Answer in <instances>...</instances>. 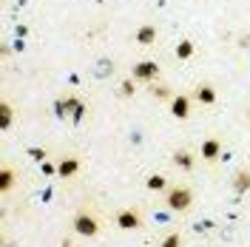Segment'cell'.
I'll return each instance as SVG.
<instances>
[{"mask_svg": "<svg viewBox=\"0 0 250 247\" xmlns=\"http://www.w3.org/2000/svg\"><path fill=\"white\" fill-rule=\"evenodd\" d=\"M120 94H123L125 100H128V97H134V94H137V80H134V77L123 80V82H120Z\"/></svg>", "mask_w": 250, "mask_h": 247, "instance_id": "2e32d148", "label": "cell"}, {"mask_svg": "<svg viewBox=\"0 0 250 247\" xmlns=\"http://www.w3.org/2000/svg\"><path fill=\"white\" fill-rule=\"evenodd\" d=\"M151 94H154L156 100H171V97H173L168 85H156V82H151Z\"/></svg>", "mask_w": 250, "mask_h": 247, "instance_id": "e0dca14e", "label": "cell"}, {"mask_svg": "<svg viewBox=\"0 0 250 247\" xmlns=\"http://www.w3.org/2000/svg\"><path fill=\"white\" fill-rule=\"evenodd\" d=\"M145 185H148V190H168V179L162 173H151Z\"/></svg>", "mask_w": 250, "mask_h": 247, "instance_id": "5bb4252c", "label": "cell"}, {"mask_svg": "<svg viewBox=\"0 0 250 247\" xmlns=\"http://www.w3.org/2000/svg\"><path fill=\"white\" fill-rule=\"evenodd\" d=\"M233 190L236 193H248L250 190V170L248 168H242L233 173Z\"/></svg>", "mask_w": 250, "mask_h": 247, "instance_id": "8fae6325", "label": "cell"}, {"mask_svg": "<svg viewBox=\"0 0 250 247\" xmlns=\"http://www.w3.org/2000/svg\"><path fill=\"white\" fill-rule=\"evenodd\" d=\"M219 156H222V139L208 137L202 142V159H205V162H216Z\"/></svg>", "mask_w": 250, "mask_h": 247, "instance_id": "52a82bcc", "label": "cell"}, {"mask_svg": "<svg viewBox=\"0 0 250 247\" xmlns=\"http://www.w3.org/2000/svg\"><path fill=\"white\" fill-rule=\"evenodd\" d=\"M71 230L77 236H83V239H94L100 233V219L94 216L88 207H80L77 213L71 216Z\"/></svg>", "mask_w": 250, "mask_h": 247, "instance_id": "7a4b0ae2", "label": "cell"}, {"mask_svg": "<svg viewBox=\"0 0 250 247\" xmlns=\"http://www.w3.org/2000/svg\"><path fill=\"white\" fill-rule=\"evenodd\" d=\"M114 225H117L120 230H140L142 227V213L137 210V207H123V210H117Z\"/></svg>", "mask_w": 250, "mask_h": 247, "instance_id": "3957f363", "label": "cell"}, {"mask_svg": "<svg viewBox=\"0 0 250 247\" xmlns=\"http://www.w3.org/2000/svg\"><path fill=\"white\" fill-rule=\"evenodd\" d=\"M131 77L137 80V82H156V77H159V62L156 60H140L137 65H134V71H131Z\"/></svg>", "mask_w": 250, "mask_h": 247, "instance_id": "277c9868", "label": "cell"}, {"mask_svg": "<svg viewBox=\"0 0 250 247\" xmlns=\"http://www.w3.org/2000/svg\"><path fill=\"white\" fill-rule=\"evenodd\" d=\"M12 120H15V108H12V105L3 100V103H0V128L6 131V128L12 125Z\"/></svg>", "mask_w": 250, "mask_h": 247, "instance_id": "4fadbf2b", "label": "cell"}, {"mask_svg": "<svg viewBox=\"0 0 250 247\" xmlns=\"http://www.w3.org/2000/svg\"><path fill=\"white\" fill-rule=\"evenodd\" d=\"M15 182H17L15 168H12V165H3V170H0V190H3V193H9V190L15 187Z\"/></svg>", "mask_w": 250, "mask_h": 247, "instance_id": "7c38bea8", "label": "cell"}, {"mask_svg": "<svg viewBox=\"0 0 250 247\" xmlns=\"http://www.w3.org/2000/svg\"><path fill=\"white\" fill-rule=\"evenodd\" d=\"M176 57H179V60H190V57H193V43H190V40H182V43L176 46Z\"/></svg>", "mask_w": 250, "mask_h": 247, "instance_id": "9a60e30c", "label": "cell"}, {"mask_svg": "<svg viewBox=\"0 0 250 247\" xmlns=\"http://www.w3.org/2000/svg\"><path fill=\"white\" fill-rule=\"evenodd\" d=\"M137 43H140V46H154L156 43V26L154 23H145V26L137 29Z\"/></svg>", "mask_w": 250, "mask_h": 247, "instance_id": "30bf717a", "label": "cell"}, {"mask_svg": "<svg viewBox=\"0 0 250 247\" xmlns=\"http://www.w3.org/2000/svg\"><path fill=\"white\" fill-rule=\"evenodd\" d=\"M29 154H31V156H37V159H46V154H43L40 148H29Z\"/></svg>", "mask_w": 250, "mask_h": 247, "instance_id": "d6986e66", "label": "cell"}, {"mask_svg": "<svg viewBox=\"0 0 250 247\" xmlns=\"http://www.w3.org/2000/svg\"><path fill=\"white\" fill-rule=\"evenodd\" d=\"M193 100L202 103V105H213V103H216V88H213L210 82H199V85L193 88Z\"/></svg>", "mask_w": 250, "mask_h": 247, "instance_id": "8992f818", "label": "cell"}, {"mask_svg": "<svg viewBox=\"0 0 250 247\" xmlns=\"http://www.w3.org/2000/svg\"><path fill=\"white\" fill-rule=\"evenodd\" d=\"M60 247H74V245H71V239H62V245Z\"/></svg>", "mask_w": 250, "mask_h": 247, "instance_id": "ffe728a7", "label": "cell"}, {"mask_svg": "<svg viewBox=\"0 0 250 247\" xmlns=\"http://www.w3.org/2000/svg\"><path fill=\"white\" fill-rule=\"evenodd\" d=\"M173 165L179 170H193L196 168V156L185 151V148H179V151H173Z\"/></svg>", "mask_w": 250, "mask_h": 247, "instance_id": "9c48e42d", "label": "cell"}, {"mask_svg": "<svg viewBox=\"0 0 250 247\" xmlns=\"http://www.w3.org/2000/svg\"><path fill=\"white\" fill-rule=\"evenodd\" d=\"M159 247H182V236H179L176 230L168 233V236L162 239V245H159Z\"/></svg>", "mask_w": 250, "mask_h": 247, "instance_id": "ac0fdd59", "label": "cell"}, {"mask_svg": "<svg viewBox=\"0 0 250 247\" xmlns=\"http://www.w3.org/2000/svg\"><path fill=\"white\" fill-rule=\"evenodd\" d=\"M171 114L176 120H188L190 117V97L188 94H173L171 97Z\"/></svg>", "mask_w": 250, "mask_h": 247, "instance_id": "5b68a950", "label": "cell"}, {"mask_svg": "<svg viewBox=\"0 0 250 247\" xmlns=\"http://www.w3.org/2000/svg\"><path fill=\"white\" fill-rule=\"evenodd\" d=\"M190 205H193V190L188 185H173L165 190V207L168 210L185 213V210H190Z\"/></svg>", "mask_w": 250, "mask_h": 247, "instance_id": "6da1fadb", "label": "cell"}, {"mask_svg": "<svg viewBox=\"0 0 250 247\" xmlns=\"http://www.w3.org/2000/svg\"><path fill=\"white\" fill-rule=\"evenodd\" d=\"M77 170H80V159L77 156H65V159H60V165H57V176L71 179V176H77Z\"/></svg>", "mask_w": 250, "mask_h": 247, "instance_id": "ba28073f", "label": "cell"}, {"mask_svg": "<svg viewBox=\"0 0 250 247\" xmlns=\"http://www.w3.org/2000/svg\"><path fill=\"white\" fill-rule=\"evenodd\" d=\"M248 120H250V108H248Z\"/></svg>", "mask_w": 250, "mask_h": 247, "instance_id": "44dd1931", "label": "cell"}]
</instances>
